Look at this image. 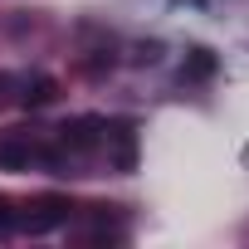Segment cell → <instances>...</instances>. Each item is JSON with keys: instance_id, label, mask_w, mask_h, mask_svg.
I'll return each instance as SVG.
<instances>
[{"instance_id": "cell-1", "label": "cell", "mask_w": 249, "mask_h": 249, "mask_svg": "<svg viewBox=\"0 0 249 249\" xmlns=\"http://www.w3.org/2000/svg\"><path fill=\"white\" fill-rule=\"evenodd\" d=\"M69 200L64 196H39V200H30V210H15V230H25V234H49V230H59V225H69Z\"/></svg>"}, {"instance_id": "cell-2", "label": "cell", "mask_w": 249, "mask_h": 249, "mask_svg": "<svg viewBox=\"0 0 249 249\" xmlns=\"http://www.w3.org/2000/svg\"><path fill=\"white\" fill-rule=\"evenodd\" d=\"M103 147L112 171H137V127L132 122H103Z\"/></svg>"}, {"instance_id": "cell-3", "label": "cell", "mask_w": 249, "mask_h": 249, "mask_svg": "<svg viewBox=\"0 0 249 249\" xmlns=\"http://www.w3.org/2000/svg\"><path fill=\"white\" fill-rule=\"evenodd\" d=\"M98 142H103V117H73V122L59 127V147H64L69 157H83V152H93Z\"/></svg>"}, {"instance_id": "cell-4", "label": "cell", "mask_w": 249, "mask_h": 249, "mask_svg": "<svg viewBox=\"0 0 249 249\" xmlns=\"http://www.w3.org/2000/svg\"><path fill=\"white\" fill-rule=\"evenodd\" d=\"M39 161V147L25 142V137H5L0 142V171H30Z\"/></svg>"}, {"instance_id": "cell-5", "label": "cell", "mask_w": 249, "mask_h": 249, "mask_svg": "<svg viewBox=\"0 0 249 249\" xmlns=\"http://www.w3.org/2000/svg\"><path fill=\"white\" fill-rule=\"evenodd\" d=\"M54 93H59V83H54L49 73L20 78V103H25V107H44V103H54Z\"/></svg>"}, {"instance_id": "cell-6", "label": "cell", "mask_w": 249, "mask_h": 249, "mask_svg": "<svg viewBox=\"0 0 249 249\" xmlns=\"http://www.w3.org/2000/svg\"><path fill=\"white\" fill-rule=\"evenodd\" d=\"M210 73H215V54H210V49H191L181 78H210Z\"/></svg>"}, {"instance_id": "cell-7", "label": "cell", "mask_w": 249, "mask_h": 249, "mask_svg": "<svg viewBox=\"0 0 249 249\" xmlns=\"http://www.w3.org/2000/svg\"><path fill=\"white\" fill-rule=\"evenodd\" d=\"M10 103H20V78L0 73V107H10Z\"/></svg>"}, {"instance_id": "cell-8", "label": "cell", "mask_w": 249, "mask_h": 249, "mask_svg": "<svg viewBox=\"0 0 249 249\" xmlns=\"http://www.w3.org/2000/svg\"><path fill=\"white\" fill-rule=\"evenodd\" d=\"M5 234H15V210H10V200L0 196V239Z\"/></svg>"}]
</instances>
